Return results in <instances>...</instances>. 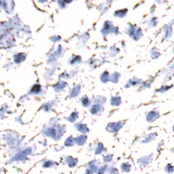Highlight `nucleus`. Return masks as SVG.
Returning a JSON list of instances; mask_svg holds the SVG:
<instances>
[{
  "instance_id": "obj_4",
  "label": "nucleus",
  "mask_w": 174,
  "mask_h": 174,
  "mask_svg": "<svg viewBox=\"0 0 174 174\" xmlns=\"http://www.w3.org/2000/svg\"><path fill=\"white\" fill-rule=\"evenodd\" d=\"M110 174H119V171H118V169H116V168H112V169H111V170L110 171Z\"/></svg>"
},
{
  "instance_id": "obj_5",
  "label": "nucleus",
  "mask_w": 174,
  "mask_h": 174,
  "mask_svg": "<svg viewBox=\"0 0 174 174\" xmlns=\"http://www.w3.org/2000/svg\"><path fill=\"white\" fill-rule=\"evenodd\" d=\"M85 174H91V172H89V169H87V170L86 171Z\"/></svg>"
},
{
  "instance_id": "obj_2",
  "label": "nucleus",
  "mask_w": 174,
  "mask_h": 174,
  "mask_svg": "<svg viewBox=\"0 0 174 174\" xmlns=\"http://www.w3.org/2000/svg\"><path fill=\"white\" fill-rule=\"evenodd\" d=\"M165 172L168 173H172L174 172V167L170 164H167L165 167Z\"/></svg>"
},
{
  "instance_id": "obj_1",
  "label": "nucleus",
  "mask_w": 174,
  "mask_h": 174,
  "mask_svg": "<svg viewBox=\"0 0 174 174\" xmlns=\"http://www.w3.org/2000/svg\"><path fill=\"white\" fill-rule=\"evenodd\" d=\"M121 170L124 172L128 173L131 170V166L128 163H123L121 164Z\"/></svg>"
},
{
  "instance_id": "obj_3",
  "label": "nucleus",
  "mask_w": 174,
  "mask_h": 174,
  "mask_svg": "<svg viewBox=\"0 0 174 174\" xmlns=\"http://www.w3.org/2000/svg\"><path fill=\"white\" fill-rule=\"evenodd\" d=\"M106 170H107V166L102 167L100 168V169H98L97 172H96V174H104Z\"/></svg>"
}]
</instances>
